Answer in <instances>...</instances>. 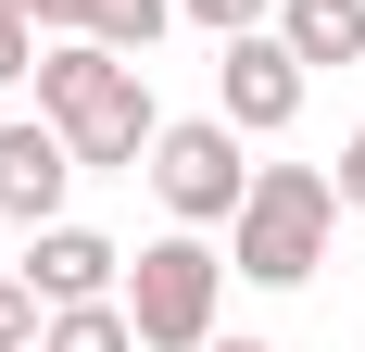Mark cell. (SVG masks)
Listing matches in <instances>:
<instances>
[{
	"instance_id": "obj_1",
	"label": "cell",
	"mask_w": 365,
	"mask_h": 352,
	"mask_svg": "<svg viewBox=\"0 0 365 352\" xmlns=\"http://www.w3.org/2000/svg\"><path fill=\"white\" fill-rule=\"evenodd\" d=\"M240 277L252 289H302L315 264H328V239H340V176H315V164H252V189H240Z\"/></svg>"
},
{
	"instance_id": "obj_4",
	"label": "cell",
	"mask_w": 365,
	"mask_h": 352,
	"mask_svg": "<svg viewBox=\"0 0 365 352\" xmlns=\"http://www.w3.org/2000/svg\"><path fill=\"white\" fill-rule=\"evenodd\" d=\"M302 88H315V63H302L277 26H240L215 63V113L240 126V139H277V126H302Z\"/></svg>"
},
{
	"instance_id": "obj_6",
	"label": "cell",
	"mask_w": 365,
	"mask_h": 352,
	"mask_svg": "<svg viewBox=\"0 0 365 352\" xmlns=\"http://www.w3.org/2000/svg\"><path fill=\"white\" fill-rule=\"evenodd\" d=\"M76 176H88V164H76V139L51 126V113H26V126H0V214H13V227H51Z\"/></svg>"
},
{
	"instance_id": "obj_2",
	"label": "cell",
	"mask_w": 365,
	"mask_h": 352,
	"mask_svg": "<svg viewBox=\"0 0 365 352\" xmlns=\"http://www.w3.org/2000/svg\"><path fill=\"white\" fill-rule=\"evenodd\" d=\"M215 302H227V252L202 227H164V239L126 264V327L139 352H202L215 340Z\"/></svg>"
},
{
	"instance_id": "obj_7",
	"label": "cell",
	"mask_w": 365,
	"mask_h": 352,
	"mask_svg": "<svg viewBox=\"0 0 365 352\" xmlns=\"http://www.w3.org/2000/svg\"><path fill=\"white\" fill-rule=\"evenodd\" d=\"M277 38H290L302 63H365V0H277Z\"/></svg>"
},
{
	"instance_id": "obj_14",
	"label": "cell",
	"mask_w": 365,
	"mask_h": 352,
	"mask_svg": "<svg viewBox=\"0 0 365 352\" xmlns=\"http://www.w3.org/2000/svg\"><path fill=\"white\" fill-rule=\"evenodd\" d=\"M340 214H365V126L340 139Z\"/></svg>"
},
{
	"instance_id": "obj_9",
	"label": "cell",
	"mask_w": 365,
	"mask_h": 352,
	"mask_svg": "<svg viewBox=\"0 0 365 352\" xmlns=\"http://www.w3.org/2000/svg\"><path fill=\"white\" fill-rule=\"evenodd\" d=\"M177 26V0H88V38L101 51H126V63H151V38Z\"/></svg>"
},
{
	"instance_id": "obj_8",
	"label": "cell",
	"mask_w": 365,
	"mask_h": 352,
	"mask_svg": "<svg viewBox=\"0 0 365 352\" xmlns=\"http://www.w3.org/2000/svg\"><path fill=\"white\" fill-rule=\"evenodd\" d=\"M38 352H139L126 289H101V302H51V315H38Z\"/></svg>"
},
{
	"instance_id": "obj_10",
	"label": "cell",
	"mask_w": 365,
	"mask_h": 352,
	"mask_svg": "<svg viewBox=\"0 0 365 352\" xmlns=\"http://www.w3.org/2000/svg\"><path fill=\"white\" fill-rule=\"evenodd\" d=\"M38 315H51V302H38V289L0 264V352H38Z\"/></svg>"
},
{
	"instance_id": "obj_3",
	"label": "cell",
	"mask_w": 365,
	"mask_h": 352,
	"mask_svg": "<svg viewBox=\"0 0 365 352\" xmlns=\"http://www.w3.org/2000/svg\"><path fill=\"white\" fill-rule=\"evenodd\" d=\"M151 189H164V214H177V227H227V214H240V189H252L240 126H227V113H177V126L151 139Z\"/></svg>"
},
{
	"instance_id": "obj_12",
	"label": "cell",
	"mask_w": 365,
	"mask_h": 352,
	"mask_svg": "<svg viewBox=\"0 0 365 352\" xmlns=\"http://www.w3.org/2000/svg\"><path fill=\"white\" fill-rule=\"evenodd\" d=\"M26 63H38V26H26V0H0V88H26Z\"/></svg>"
},
{
	"instance_id": "obj_15",
	"label": "cell",
	"mask_w": 365,
	"mask_h": 352,
	"mask_svg": "<svg viewBox=\"0 0 365 352\" xmlns=\"http://www.w3.org/2000/svg\"><path fill=\"white\" fill-rule=\"evenodd\" d=\"M202 352H277V340H202Z\"/></svg>"
},
{
	"instance_id": "obj_5",
	"label": "cell",
	"mask_w": 365,
	"mask_h": 352,
	"mask_svg": "<svg viewBox=\"0 0 365 352\" xmlns=\"http://www.w3.org/2000/svg\"><path fill=\"white\" fill-rule=\"evenodd\" d=\"M13 277H26L38 302H101V289H126V252H113L101 227L51 214V227H26V264H13Z\"/></svg>"
},
{
	"instance_id": "obj_13",
	"label": "cell",
	"mask_w": 365,
	"mask_h": 352,
	"mask_svg": "<svg viewBox=\"0 0 365 352\" xmlns=\"http://www.w3.org/2000/svg\"><path fill=\"white\" fill-rule=\"evenodd\" d=\"M26 26H38V38H76V26H88V0H26Z\"/></svg>"
},
{
	"instance_id": "obj_11",
	"label": "cell",
	"mask_w": 365,
	"mask_h": 352,
	"mask_svg": "<svg viewBox=\"0 0 365 352\" xmlns=\"http://www.w3.org/2000/svg\"><path fill=\"white\" fill-rule=\"evenodd\" d=\"M189 26H215V38H240V26H277V0H177Z\"/></svg>"
}]
</instances>
